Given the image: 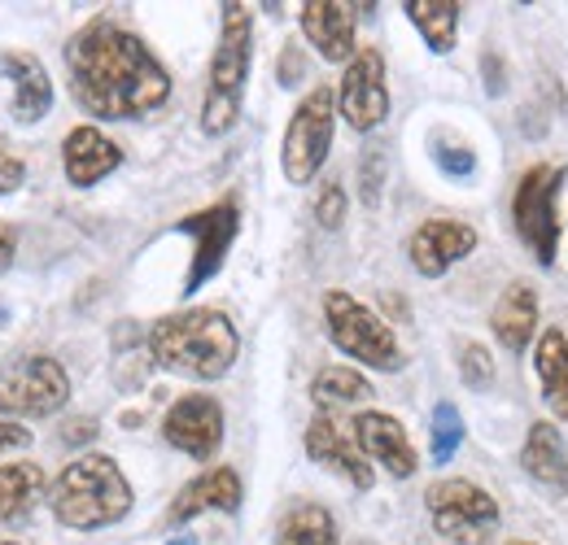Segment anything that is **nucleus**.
<instances>
[{"instance_id": "obj_10", "label": "nucleus", "mask_w": 568, "mask_h": 545, "mask_svg": "<svg viewBox=\"0 0 568 545\" xmlns=\"http://www.w3.org/2000/svg\"><path fill=\"white\" fill-rule=\"evenodd\" d=\"M175 232L193 236V263H189V275H184V297H193L223 267V258H227V249H232V240L241 232V205H236V197H223V202L180 218Z\"/></svg>"}, {"instance_id": "obj_8", "label": "nucleus", "mask_w": 568, "mask_h": 545, "mask_svg": "<svg viewBox=\"0 0 568 545\" xmlns=\"http://www.w3.org/2000/svg\"><path fill=\"white\" fill-rule=\"evenodd\" d=\"M428 520L437 528V537H446L450 545H486L490 533L498 528V502L473 480L450 476L428 484L425 493Z\"/></svg>"}, {"instance_id": "obj_11", "label": "nucleus", "mask_w": 568, "mask_h": 545, "mask_svg": "<svg viewBox=\"0 0 568 545\" xmlns=\"http://www.w3.org/2000/svg\"><path fill=\"white\" fill-rule=\"evenodd\" d=\"M337 114L355 132H376L389 119V88H385V58L376 49H358L346 62L337 88Z\"/></svg>"}, {"instance_id": "obj_18", "label": "nucleus", "mask_w": 568, "mask_h": 545, "mask_svg": "<svg viewBox=\"0 0 568 545\" xmlns=\"http://www.w3.org/2000/svg\"><path fill=\"white\" fill-rule=\"evenodd\" d=\"M119 162H123V148L105 136V132L88 127V123L74 127L71 136L62 140V166H67V179H71L74 188L101 184L105 175L119 171Z\"/></svg>"}, {"instance_id": "obj_12", "label": "nucleus", "mask_w": 568, "mask_h": 545, "mask_svg": "<svg viewBox=\"0 0 568 545\" xmlns=\"http://www.w3.org/2000/svg\"><path fill=\"white\" fill-rule=\"evenodd\" d=\"M162 441L180 454H189L193 463H211L223 445V407L211 393H189L162 419Z\"/></svg>"}, {"instance_id": "obj_7", "label": "nucleus", "mask_w": 568, "mask_h": 545, "mask_svg": "<svg viewBox=\"0 0 568 545\" xmlns=\"http://www.w3.org/2000/svg\"><path fill=\"white\" fill-rule=\"evenodd\" d=\"M333 132H337V96H333V88H311L284 127L281 166L288 184L302 188L320 175V166L328 162V148H333Z\"/></svg>"}, {"instance_id": "obj_32", "label": "nucleus", "mask_w": 568, "mask_h": 545, "mask_svg": "<svg viewBox=\"0 0 568 545\" xmlns=\"http://www.w3.org/2000/svg\"><path fill=\"white\" fill-rule=\"evenodd\" d=\"M22 179H27L22 157H13V153H4V148H0V197L18 193V188H22Z\"/></svg>"}, {"instance_id": "obj_24", "label": "nucleus", "mask_w": 568, "mask_h": 545, "mask_svg": "<svg viewBox=\"0 0 568 545\" xmlns=\"http://www.w3.org/2000/svg\"><path fill=\"white\" fill-rule=\"evenodd\" d=\"M412 27L425 35V44L433 53H450L455 49V35H459V9L455 0H407L403 4Z\"/></svg>"}, {"instance_id": "obj_6", "label": "nucleus", "mask_w": 568, "mask_h": 545, "mask_svg": "<svg viewBox=\"0 0 568 545\" xmlns=\"http://www.w3.org/2000/svg\"><path fill=\"white\" fill-rule=\"evenodd\" d=\"M568 166L538 162L520 175L516 193H511V223L520 232V240L529 245V254L538 258V267H556L560 254V193H565Z\"/></svg>"}, {"instance_id": "obj_23", "label": "nucleus", "mask_w": 568, "mask_h": 545, "mask_svg": "<svg viewBox=\"0 0 568 545\" xmlns=\"http://www.w3.org/2000/svg\"><path fill=\"white\" fill-rule=\"evenodd\" d=\"M534 371L542 384V402L556 410V419L568 423V332L547 328L534 349Z\"/></svg>"}, {"instance_id": "obj_19", "label": "nucleus", "mask_w": 568, "mask_h": 545, "mask_svg": "<svg viewBox=\"0 0 568 545\" xmlns=\"http://www.w3.org/2000/svg\"><path fill=\"white\" fill-rule=\"evenodd\" d=\"M0 70H4L9 83H13L9 114H13L22 127L40 123V119L49 114V105H53V83H49V70L40 66V58H36V53H0Z\"/></svg>"}, {"instance_id": "obj_34", "label": "nucleus", "mask_w": 568, "mask_h": 545, "mask_svg": "<svg viewBox=\"0 0 568 545\" xmlns=\"http://www.w3.org/2000/svg\"><path fill=\"white\" fill-rule=\"evenodd\" d=\"M9 263H13V232L0 227V271H4Z\"/></svg>"}, {"instance_id": "obj_26", "label": "nucleus", "mask_w": 568, "mask_h": 545, "mask_svg": "<svg viewBox=\"0 0 568 545\" xmlns=\"http://www.w3.org/2000/svg\"><path fill=\"white\" fill-rule=\"evenodd\" d=\"M363 398H372V384H367V376L355 371V367H324L311 380V402L324 410V414L337 407H355Z\"/></svg>"}, {"instance_id": "obj_20", "label": "nucleus", "mask_w": 568, "mask_h": 545, "mask_svg": "<svg viewBox=\"0 0 568 545\" xmlns=\"http://www.w3.org/2000/svg\"><path fill=\"white\" fill-rule=\"evenodd\" d=\"M520 467L538 480L542 489L551 493H565L568 497V441L565 432L547 419H538L525 436V450H520Z\"/></svg>"}, {"instance_id": "obj_21", "label": "nucleus", "mask_w": 568, "mask_h": 545, "mask_svg": "<svg viewBox=\"0 0 568 545\" xmlns=\"http://www.w3.org/2000/svg\"><path fill=\"white\" fill-rule=\"evenodd\" d=\"M490 332H495L507 353L529 349L534 332H538V292L529 284H507L503 288V297L490 310Z\"/></svg>"}, {"instance_id": "obj_3", "label": "nucleus", "mask_w": 568, "mask_h": 545, "mask_svg": "<svg viewBox=\"0 0 568 545\" xmlns=\"http://www.w3.org/2000/svg\"><path fill=\"white\" fill-rule=\"evenodd\" d=\"M44 497L53 506V520L74 533L110 528L132 511V484L110 454H79Z\"/></svg>"}, {"instance_id": "obj_36", "label": "nucleus", "mask_w": 568, "mask_h": 545, "mask_svg": "<svg viewBox=\"0 0 568 545\" xmlns=\"http://www.w3.org/2000/svg\"><path fill=\"white\" fill-rule=\"evenodd\" d=\"M507 545H534V542H507Z\"/></svg>"}, {"instance_id": "obj_1", "label": "nucleus", "mask_w": 568, "mask_h": 545, "mask_svg": "<svg viewBox=\"0 0 568 545\" xmlns=\"http://www.w3.org/2000/svg\"><path fill=\"white\" fill-rule=\"evenodd\" d=\"M67 74L83 114L101 123L144 119L166 105L171 74L136 31L119 22H88L67 44Z\"/></svg>"}, {"instance_id": "obj_17", "label": "nucleus", "mask_w": 568, "mask_h": 545, "mask_svg": "<svg viewBox=\"0 0 568 545\" xmlns=\"http://www.w3.org/2000/svg\"><path fill=\"white\" fill-rule=\"evenodd\" d=\"M302 35L315 44V53L324 62H351L358 53L355 44V4H342V0H306L302 13Z\"/></svg>"}, {"instance_id": "obj_31", "label": "nucleus", "mask_w": 568, "mask_h": 545, "mask_svg": "<svg viewBox=\"0 0 568 545\" xmlns=\"http://www.w3.org/2000/svg\"><path fill=\"white\" fill-rule=\"evenodd\" d=\"M31 428H22L18 419H0V459L4 454H18V450H31Z\"/></svg>"}, {"instance_id": "obj_22", "label": "nucleus", "mask_w": 568, "mask_h": 545, "mask_svg": "<svg viewBox=\"0 0 568 545\" xmlns=\"http://www.w3.org/2000/svg\"><path fill=\"white\" fill-rule=\"evenodd\" d=\"M44 472L36 463H0V524H27L31 511L44 502Z\"/></svg>"}, {"instance_id": "obj_27", "label": "nucleus", "mask_w": 568, "mask_h": 545, "mask_svg": "<svg viewBox=\"0 0 568 545\" xmlns=\"http://www.w3.org/2000/svg\"><path fill=\"white\" fill-rule=\"evenodd\" d=\"M464 445V414L450 402H437L433 410V463H450Z\"/></svg>"}, {"instance_id": "obj_29", "label": "nucleus", "mask_w": 568, "mask_h": 545, "mask_svg": "<svg viewBox=\"0 0 568 545\" xmlns=\"http://www.w3.org/2000/svg\"><path fill=\"white\" fill-rule=\"evenodd\" d=\"M315 218H320V227H328V232H337V227L346 223V188H342V184H324V188H320V197H315Z\"/></svg>"}, {"instance_id": "obj_4", "label": "nucleus", "mask_w": 568, "mask_h": 545, "mask_svg": "<svg viewBox=\"0 0 568 545\" xmlns=\"http://www.w3.org/2000/svg\"><path fill=\"white\" fill-rule=\"evenodd\" d=\"M250 62H254V13H250V4H223V31H219V49L211 58L206 96H202V132L206 136H227L236 127Z\"/></svg>"}, {"instance_id": "obj_2", "label": "nucleus", "mask_w": 568, "mask_h": 545, "mask_svg": "<svg viewBox=\"0 0 568 545\" xmlns=\"http://www.w3.org/2000/svg\"><path fill=\"white\" fill-rule=\"evenodd\" d=\"M149 353L158 367L184 380H223L241 353V337L223 310L197 306V310L158 319L149 328Z\"/></svg>"}, {"instance_id": "obj_14", "label": "nucleus", "mask_w": 568, "mask_h": 545, "mask_svg": "<svg viewBox=\"0 0 568 545\" xmlns=\"http://www.w3.org/2000/svg\"><path fill=\"white\" fill-rule=\"evenodd\" d=\"M351 428H355V445L363 459L381 463L394 480L416 476V467H420L416 445H412L407 428H403L394 414H385V410H363V414H355Z\"/></svg>"}, {"instance_id": "obj_16", "label": "nucleus", "mask_w": 568, "mask_h": 545, "mask_svg": "<svg viewBox=\"0 0 568 545\" xmlns=\"http://www.w3.org/2000/svg\"><path fill=\"white\" fill-rule=\"evenodd\" d=\"M241 502H245V484H241V476H236L232 467H211V472H202L197 480H189V484L175 493V502H171V511H166V524L180 528V524H189V520H197V515H206V511L236 515Z\"/></svg>"}, {"instance_id": "obj_5", "label": "nucleus", "mask_w": 568, "mask_h": 545, "mask_svg": "<svg viewBox=\"0 0 568 545\" xmlns=\"http://www.w3.org/2000/svg\"><path fill=\"white\" fill-rule=\"evenodd\" d=\"M324 323H328V341L346 358H355L372 371H403L407 358H403L394 328L376 310H367L358 297H351L346 288L324 292Z\"/></svg>"}, {"instance_id": "obj_37", "label": "nucleus", "mask_w": 568, "mask_h": 545, "mask_svg": "<svg viewBox=\"0 0 568 545\" xmlns=\"http://www.w3.org/2000/svg\"><path fill=\"white\" fill-rule=\"evenodd\" d=\"M0 545H18V542H0Z\"/></svg>"}, {"instance_id": "obj_28", "label": "nucleus", "mask_w": 568, "mask_h": 545, "mask_svg": "<svg viewBox=\"0 0 568 545\" xmlns=\"http://www.w3.org/2000/svg\"><path fill=\"white\" fill-rule=\"evenodd\" d=\"M459 376H464V384H473V389H486V384H495V358H490V349L477 341L464 345V358H459Z\"/></svg>"}, {"instance_id": "obj_35", "label": "nucleus", "mask_w": 568, "mask_h": 545, "mask_svg": "<svg viewBox=\"0 0 568 545\" xmlns=\"http://www.w3.org/2000/svg\"><path fill=\"white\" fill-rule=\"evenodd\" d=\"M166 545H197L193 537H175V542H166Z\"/></svg>"}, {"instance_id": "obj_30", "label": "nucleus", "mask_w": 568, "mask_h": 545, "mask_svg": "<svg viewBox=\"0 0 568 545\" xmlns=\"http://www.w3.org/2000/svg\"><path fill=\"white\" fill-rule=\"evenodd\" d=\"M433 162L450 175V179H468L477 171V153L473 148H459V144H437L433 148Z\"/></svg>"}, {"instance_id": "obj_9", "label": "nucleus", "mask_w": 568, "mask_h": 545, "mask_svg": "<svg viewBox=\"0 0 568 545\" xmlns=\"http://www.w3.org/2000/svg\"><path fill=\"white\" fill-rule=\"evenodd\" d=\"M71 402V376L49 353H27L0 371V414L9 419H49Z\"/></svg>"}, {"instance_id": "obj_25", "label": "nucleus", "mask_w": 568, "mask_h": 545, "mask_svg": "<svg viewBox=\"0 0 568 545\" xmlns=\"http://www.w3.org/2000/svg\"><path fill=\"white\" fill-rule=\"evenodd\" d=\"M276 545H342L337 520L320 502H297L276 528Z\"/></svg>"}, {"instance_id": "obj_15", "label": "nucleus", "mask_w": 568, "mask_h": 545, "mask_svg": "<svg viewBox=\"0 0 568 545\" xmlns=\"http://www.w3.org/2000/svg\"><path fill=\"white\" fill-rule=\"evenodd\" d=\"M302 445H306V454H311V463H320V467H328V472H337L342 480H351L358 493H367L372 489V463L358 454L355 436H346L342 428H337V419L333 414H315L311 419V428H306V436H302Z\"/></svg>"}, {"instance_id": "obj_13", "label": "nucleus", "mask_w": 568, "mask_h": 545, "mask_svg": "<svg viewBox=\"0 0 568 545\" xmlns=\"http://www.w3.org/2000/svg\"><path fill=\"white\" fill-rule=\"evenodd\" d=\"M477 249V227L459 223V218H428L412 232L407 240V258L425 279H442L455 263H464Z\"/></svg>"}, {"instance_id": "obj_33", "label": "nucleus", "mask_w": 568, "mask_h": 545, "mask_svg": "<svg viewBox=\"0 0 568 545\" xmlns=\"http://www.w3.org/2000/svg\"><path fill=\"white\" fill-rule=\"evenodd\" d=\"M376 166H381V157L372 153V157H363V202L376 205L381 202V179H376Z\"/></svg>"}]
</instances>
